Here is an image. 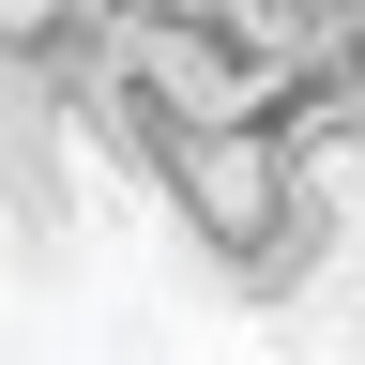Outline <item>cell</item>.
I'll return each instance as SVG.
<instances>
[{
	"instance_id": "obj_1",
	"label": "cell",
	"mask_w": 365,
	"mask_h": 365,
	"mask_svg": "<svg viewBox=\"0 0 365 365\" xmlns=\"http://www.w3.org/2000/svg\"><path fill=\"white\" fill-rule=\"evenodd\" d=\"M289 153H274V122H153V198L182 213V244L198 259H244L274 213H289Z\"/></svg>"
},
{
	"instance_id": "obj_2",
	"label": "cell",
	"mask_w": 365,
	"mask_h": 365,
	"mask_svg": "<svg viewBox=\"0 0 365 365\" xmlns=\"http://www.w3.org/2000/svg\"><path fill=\"white\" fill-rule=\"evenodd\" d=\"M107 46H122V76H137V107L153 122H259V46L213 16V0H153V16H107Z\"/></svg>"
},
{
	"instance_id": "obj_3",
	"label": "cell",
	"mask_w": 365,
	"mask_h": 365,
	"mask_svg": "<svg viewBox=\"0 0 365 365\" xmlns=\"http://www.w3.org/2000/svg\"><path fill=\"white\" fill-rule=\"evenodd\" d=\"M0 228H16L31 259L76 244V122H61V91H46L16 16H0Z\"/></svg>"
},
{
	"instance_id": "obj_4",
	"label": "cell",
	"mask_w": 365,
	"mask_h": 365,
	"mask_svg": "<svg viewBox=\"0 0 365 365\" xmlns=\"http://www.w3.org/2000/svg\"><path fill=\"white\" fill-rule=\"evenodd\" d=\"M213 16L259 46V76H289V61H319V46L365 31V0H213Z\"/></svg>"
},
{
	"instance_id": "obj_5",
	"label": "cell",
	"mask_w": 365,
	"mask_h": 365,
	"mask_svg": "<svg viewBox=\"0 0 365 365\" xmlns=\"http://www.w3.org/2000/svg\"><path fill=\"white\" fill-rule=\"evenodd\" d=\"M91 16H153V0H91Z\"/></svg>"
}]
</instances>
